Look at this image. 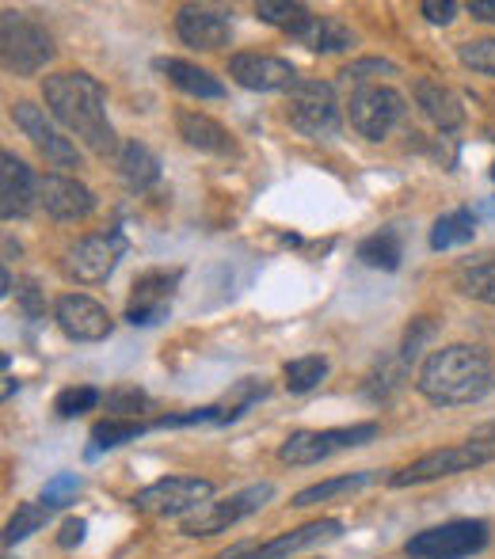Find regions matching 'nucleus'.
Instances as JSON below:
<instances>
[{
  "mask_svg": "<svg viewBox=\"0 0 495 559\" xmlns=\"http://www.w3.org/2000/svg\"><path fill=\"white\" fill-rule=\"evenodd\" d=\"M381 435L377 423H355V427H332V430H294L286 442L279 445V461L305 468V464H320L328 456L343 453V449H358Z\"/></svg>",
  "mask_w": 495,
  "mask_h": 559,
  "instance_id": "nucleus-6",
  "label": "nucleus"
},
{
  "mask_svg": "<svg viewBox=\"0 0 495 559\" xmlns=\"http://www.w3.org/2000/svg\"><path fill=\"white\" fill-rule=\"evenodd\" d=\"M229 76L248 92H290L297 81L294 66L274 53H233Z\"/></svg>",
  "mask_w": 495,
  "mask_h": 559,
  "instance_id": "nucleus-17",
  "label": "nucleus"
},
{
  "mask_svg": "<svg viewBox=\"0 0 495 559\" xmlns=\"http://www.w3.org/2000/svg\"><path fill=\"white\" fill-rule=\"evenodd\" d=\"M492 179H495V164H492Z\"/></svg>",
  "mask_w": 495,
  "mask_h": 559,
  "instance_id": "nucleus-44",
  "label": "nucleus"
},
{
  "mask_svg": "<svg viewBox=\"0 0 495 559\" xmlns=\"http://www.w3.org/2000/svg\"><path fill=\"white\" fill-rule=\"evenodd\" d=\"M99 389H92V384H73V389H61L58 400H54V412L61 415V419H76V415L92 412V407L99 404Z\"/></svg>",
  "mask_w": 495,
  "mask_h": 559,
  "instance_id": "nucleus-34",
  "label": "nucleus"
},
{
  "mask_svg": "<svg viewBox=\"0 0 495 559\" xmlns=\"http://www.w3.org/2000/svg\"><path fill=\"white\" fill-rule=\"evenodd\" d=\"M404 111H408L404 96H400L397 88H389V84H358L347 104L351 126H355V133L366 141L389 138L392 126L404 118Z\"/></svg>",
  "mask_w": 495,
  "mask_h": 559,
  "instance_id": "nucleus-10",
  "label": "nucleus"
},
{
  "mask_svg": "<svg viewBox=\"0 0 495 559\" xmlns=\"http://www.w3.org/2000/svg\"><path fill=\"white\" fill-rule=\"evenodd\" d=\"M12 122L23 138H31V145H35L38 153L54 164V168H81V153H76V145L54 130V122L46 118L43 107L20 99V104H12Z\"/></svg>",
  "mask_w": 495,
  "mask_h": 559,
  "instance_id": "nucleus-13",
  "label": "nucleus"
},
{
  "mask_svg": "<svg viewBox=\"0 0 495 559\" xmlns=\"http://www.w3.org/2000/svg\"><path fill=\"white\" fill-rule=\"evenodd\" d=\"M0 58L4 69L15 76H35L54 61V38L43 23L27 20L20 12H4V31H0Z\"/></svg>",
  "mask_w": 495,
  "mask_h": 559,
  "instance_id": "nucleus-4",
  "label": "nucleus"
},
{
  "mask_svg": "<svg viewBox=\"0 0 495 559\" xmlns=\"http://www.w3.org/2000/svg\"><path fill=\"white\" fill-rule=\"evenodd\" d=\"M271 495H274V484H251L222 502H207V507H199L191 518H184V537H214V533H225L229 525L259 514V510L271 502Z\"/></svg>",
  "mask_w": 495,
  "mask_h": 559,
  "instance_id": "nucleus-11",
  "label": "nucleus"
},
{
  "mask_svg": "<svg viewBox=\"0 0 495 559\" xmlns=\"http://www.w3.org/2000/svg\"><path fill=\"white\" fill-rule=\"evenodd\" d=\"M458 58L465 69L484 76H495V38H473V43L458 46Z\"/></svg>",
  "mask_w": 495,
  "mask_h": 559,
  "instance_id": "nucleus-35",
  "label": "nucleus"
},
{
  "mask_svg": "<svg viewBox=\"0 0 495 559\" xmlns=\"http://www.w3.org/2000/svg\"><path fill=\"white\" fill-rule=\"evenodd\" d=\"M256 15L263 23H271V27L286 31L290 38H297L305 27H309L313 12L305 4H279V0H263V4H256Z\"/></svg>",
  "mask_w": 495,
  "mask_h": 559,
  "instance_id": "nucleus-29",
  "label": "nucleus"
},
{
  "mask_svg": "<svg viewBox=\"0 0 495 559\" xmlns=\"http://www.w3.org/2000/svg\"><path fill=\"white\" fill-rule=\"evenodd\" d=\"M358 259L374 271H397L400 259H404V240H400L397 228H381V233L366 236L358 243Z\"/></svg>",
  "mask_w": 495,
  "mask_h": 559,
  "instance_id": "nucleus-26",
  "label": "nucleus"
},
{
  "mask_svg": "<svg viewBox=\"0 0 495 559\" xmlns=\"http://www.w3.org/2000/svg\"><path fill=\"white\" fill-rule=\"evenodd\" d=\"M263 396H267V381H263V377H245V381L233 384L229 396H225L222 404H217V412H222V419H217V423L240 419V415H245L251 404H259Z\"/></svg>",
  "mask_w": 495,
  "mask_h": 559,
  "instance_id": "nucleus-32",
  "label": "nucleus"
},
{
  "mask_svg": "<svg viewBox=\"0 0 495 559\" xmlns=\"http://www.w3.org/2000/svg\"><path fill=\"white\" fill-rule=\"evenodd\" d=\"M435 335V324H431L427 317H420V320H412V328H408V335H404V346H400V358H404V366H412L415 358H420V346L427 343V338Z\"/></svg>",
  "mask_w": 495,
  "mask_h": 559,
  "instance_id": "nucleus-38",
  "label": "nucleus"
},
{
  "mask_svg": "<svg viewBox=\"0 0 495 559\" xmlns=\"http://www.w3.org/2000/svg\"><path fill=\"white\" fill-rule=\"evenodd\" d=\"M156 73L168 76V84H176L179 92L195 99H222L225 96V84L217 81L210 69L191 66V61H179V58H156Z\"/></svg>",
  "mask_w": 495,
  "mask_h": 559,
  "instance_id": "nucleus-22",
  "label": "nucleus"
},
{
  "mask_svg": "<svg viewBox=\"0 0 495 559\" xmlns=\"http://www.w3.org/2000/svg\"><path fill=\"white\" fill-rule=\"evenodd\" d=\"M420 12L427 15L431 23H453V15H458V4H453V0H423L420 4Z\"/></svg>",
  "mask_w": 495,
  "mask_h": 559,
  "instance_id": "nucleus-40",
  "label": "nucleus"
},
{
  "mask_svg": "<svg viewBox=\"0 0 495 559\" xmlns=\"http://www.w3.org/2000/svg\"><path fill=\"white\" fill-rule=\"evenodd\" d=\"M492 530L481 518H458V522L446 525H431V530L415 533L404 545L408 559H469L476 552H484Z\"/></svg>",
  "mask_w": 495,
  "mask_h": 559,
  "instance_id": "nucleus-5",
  "label": "nucleus"
},
{
  "mask_svg": "<svg viewBox=\"0 0 495 559\" xmlns=\"http://www.w3.org/2000/svg\"><path fill=\"white\" fill-rule=\"evenodd\" d=\"M282 377H286V389L297 392V396H302V392H313L328 377V358H320V354H305V358H294V361H286Z\"/></svg>",
  "mask_w": 495,
  "mask_h": 559,
  "instance_id": "nucleus-30",
  "label": "nucleus"
},
{
  "mask_svg": "<svg viewBox=\"0 0 495 559\" xmlns=\"http://www.w3.org/2000/svg\"><path fill=\"white\" fill-rule=\"evenodd\" d=\"M76 491H81V476H73V472H58V476L43 487V499L38 502H46L50 510H58V507H69V502L76 499Z\"/></svg>",
  "mask_w": 495,
  "mask_h": 559,
  "instance_id": "nucleus-37",
  "label": "nucleus"
},
{
  "mask_svg": "<svg viewBox=\"0 0 495 559\" xmlns=\"http://www.w3.org/2000/svg\"><path fill=\"white\" fill-rule=\"evenodd\" d=\"M469 12L484 23H495V0H469Z\"/></svg>",
  "mask_w": 495,
  "mask_h": 559,
  "instance_id": "nucleus-43",
  "label": "nucleus"
},
{
  "mask_svg": "<svg viewBox=\"0 0 495 559\" xmlns=\"http://www.w3.org/2000/svg\"><path fill=\"white\" fill-rule=\"evenodd\" d=\"M176 35L184 38L191 50H222L233 38V20L222 8L184 4L176 12Z\"/></svg>",
  "mask_w": 495,
  "mask_h": 559,
  "instance_id": "nucleus-16",
  "label": "nucleus"
},
{
  "mask_svg": "<svg viewBox=\"0 0 495 559\" xmlns=\"http://www.w3.org/2000/svg\"><path fill=\"white\" fill-rule=\"evenodd\" d=\"M115 168H119L122 183L133 187V191H145V187H153L156 179H161L156 156L149 153L145 145H138V141H122V145L115 148Z\"/></svg>",
  "mask_w": 495,
  "mask_h": 559,
  "instance_id": "nucleus-23",
  "label": "nucleus"
},
{
  "mask_svg": "<svg viewBox=\"0 0 495 559\" xmlns=\"http://www.w3.org/2000/svg\"><path fill=\"white\" fill-rule=\"evenodd\" d=\"M38 187L43 179L27 168L15 153L0 156V217L15 222V217H27L38 206Z\"/></svg>",
  "mask_w": 495,
  "mask_h": 559,
  "instance_id": "nucleus-19",
  "label": "nucleus"
},
{
  "mask_svg": "<svg viewBox=\"0 0 495 559\" xmlns=\"http://www.w3.org/2000/svg\"><path fill=\"white\" fill-rule=\"evenodd\" d=\"M214 499V484L199 476H168V479H156V484L141 487L133 495V507L141 514H153V518H179V514H195L199 507Z\"/></svg>",
  "mask_w": 495,
  "mask_h": 559,
  "instance_id": "nucleus-9",
  "label": "nucleus"
},
{
  "mask_svg": "<svg viewBox=\"0 0 495 559\" xmlns=\"http://www.w3.org/2000/svg\"><path fill=\"white\" fill-rule=\"evenodd\" d=\"M15 297H20V309L27 312L31 320H43L46 317V297H43V289H38L35 278L23 282V286L15 289Z\"/></svg>",
  "mask_w": 495,
  "mask_h": 559,
  "instance_id": "nucleus-39",
  "label": "nucleus"
},
{
  "mask_svg": "<svg viewBox=\"0 0 495 559\" xmlns=\"http://www.w3.org/2000/svg\"><path fill=\"white\" fill-rule=\"evenodd\" d=\"M43 96L50 115L66 126L73 138H81L92 153L111 156L119 148L111 130V118H107V96L104 84L89 73H54L46 76Z\"/></svg>",
  "mask_w": 495,
  "mask_h": 559,
  "instance_id": "nucleus-1",
  "label": "nucleus"
},
{
  "mask_svg": "<svg viewBox=\"0 0 495 559\" xmlns=\"http://www.w3.org/2000/svg\"><path fill=\"white\" fill-rule=\"evenodd\" d=\"M179 278L184 271L179 266H156V271H145L133 278V294H130V305H126V320L133 328H149L156 320L168 317V305H172V294H176Z\"/></svg>",
  "mask_w": 495,
  "mask_h": 559,
  "instance_id": "nucleus-12",
  "label": "nucleus"
},
{
  "mask_svg": "<svg viewBox=\"0 0 495 559\" xmlns=\"http://www.w3.org/2000/svg\"><path fill=\"white\" fill-rule=\"evenodd\" d=\"M343 533V522L335 518H317V522H305L297 530L282 533V537L267 540V545H240L233 552H225L222 559H290L302 548H313V545H325V540H335Z\"/></svg>",
  "mask_w": 495,
  "mask_h": 559,
  "instance_id": "nucleus-15",
  "label": "nucleus"
},
{
  "mask_svg": "<svg viewBox=\"0 0 495 559\" xmlns=\"http://www.w3.org/2000/svg\"><path fill=\"white\" fill-rule=\"evenodd\" d=\"M366 484H374V472H351V476H335V479H325V484H313V487H305V491H297L290 507H297V510L317 507V502H328V499H335V495H351V491H358V487H366Z\"/></svg>",
  "mask_w": 495,
  "mask_h": 559,
  "instance_id": "nucleus-28",
  "label": "nucleus"
},
{
  "mask_svg": "<svg viewBox=\"0 0 495 559\" xmlns=\"http://www.w3.org/2000/svg\"><path fill=\"white\" fill-rule=\"evenodd\" d=\"M476 236V217L473 210H450L443 214L431 228V248L435 251H450V248H461Z\"/></svg>",
  "mask_w": 495,
  "mask_h": 559,
  "instance_id": "nucleus-27",
  "label": "nucleus"
},
{
  "mask_svg": "<svg viewBox=\"0 0 495 559\" xmlns=\"http://www.w3.org/2000/svg\"><path fill=\"white\" fill-rule=\"evenodd\" d=\"M495 461V442L492 438H469L461 445H446L435 453H423L420 461H412L408 468L392 472L389 484L392 487H415V484H431V479H446V476H461V472H473L481 464Z\"/></svg>",
  "mask_w": 495,
  "mask_h": 559,
  "instance_id": "nucleus-3",
  "label": "nucleus"
},
{
  "mask_svg": "<svg viewBox=\"0 0 495 559\" xmlns=\"http://www.w3.org/2000/svg\"><path fill=\"white\" fill-rule=\"evenodd\" d=\"M54 320H58L61 332H66L69 338H76V343H104V338L115 332L111 312H107L104 305L89 294L58 297V305H54Z\"/></svg>",
  "mask_w": 495,
  "mask_h": 559,
  "instance_id": "nucleus-14",
  "label": "nucleus"
},
{
  "mask_svg": "<svg viewBox=\"0 0 495 559\" xmlns=\"http://www.w3.org/2000/svg\"><path fill=\"white\" fill-rule=\"evenodd\" d=\"M122 255H126V240L119 233L84 236V240L66 248V255H61V274H66L69 282H81V286H99V282L111 278Z\"/></svg>",
  "mask_w": 495,
  "mask_h": 559,
  "instance_id": "nucleus-8",
  "label": "nucleus"
},
{
  "mask_svg": "<svg viewBox=\"0 0 495 559\" xmlns=\"http://www.w3.org/2000/svg\"><path fill=\"white\" fill-rule=\"evenodd\" d=\"M153 423H138V419H104L92 427V449H119L126 442H138Z\"/></svg>",
  "mask_w": 495,
  "mask_h": 559,
  "instance_id": "nucleus-31",
  "label": "nucleus"
},
{
  "mask_svg": "<svg viewBox=\"0 0 495 559\" xmlns=\"http://www.w3.org/2000/svg\"><path fill=\"white\" fill-rule=\"evenodd\" d=\"M453 286H458L465 297H473V301H484L495 309V255L469 259L465 266H458Z\"/></svg>",
  "mask_w": 495,
  "mask_h": 559,
  "instance_id": "nucleus-25",
  "label": "nucleus"
},
{
  "mask_svg": "<svg viewBox=\"0 0 495 559\" xmlns=\"http://www.w3.org/2000/svg\"><path fill=\"white\" fill-rule=\"evenodd\" d=\"M294 43L309 46L313 53H340L355 46V35L343 20H332V15H313L309 27L294 38Z\"/></svg>",
  "mask_w": 495,
  "mask_h": 559,
  "instance_id": "nucleus-24",
  "label": "nucleus"
},
{
  "mask_svg": "<svg viewBox=\"0 0 495 559\" xmlns=\"http://www.w3.org/2000/svg\"><path fill=\"white\" fill-rule=\"evenodd\" d=\"M8 559H12V556H8Z\"/></svg>",
  "mask_w": 495,
  "mask_h": 559,
  "instance_id": "nucleus-45",
  "label": "nucleus"
},
{
  "mask_svg": "<svg viewBox=\"0 0 495 559\" xmlns=\"http://www.w3.org/2000/svg\"><path fill=\"white\" fill-rule=\"evenodd\" d=\"M286 122L305 138H332L340 130V104H335L332 84L297 76L286 92Z\"/></svg>",
  "mask_w": 495,
  "mask_h": 559,
  "instance_id": "nucleus-7",
  "label": "nucleus"
},
{
  "mask_svg": "<svg viewBox=\"0 0 495 559\" xmlns=\"http://www.w3.org/2000/svg\"><path fill=\"white\" fill-rule=\"evenodd\" d=\"M363 73H397V69L389 66V61H377V58H370V61H355V66L347 69L343 76H363Z\"/></svg>",
  "mask_w": 495,
  "mask_h": 559,
  "instance_id": "nucleus-42",
  "label": "nucleus"
},
{
  "mask_svg": "<svg viewBox=\"0 0 495 559\" xmlns=\"http://www.w3.org/2000/svg\"><path fill=\"white\" fill-rule=\"evenodd\" d=\"M46 522H50V507H46V502H23V507L12 514V522H8L4 545H8V548L20 545V540H27L31 533L43 530Z\"/></svg>",
  "mask_w": 495,
  "mask_h": 559,
  "instance_id": "nucleus-33",
  "label": "nucleus"
},
{
  "mask_svg": "<svg viewBox=\"0 0 495 559\" xmlns=\"http://www.w3.org/2000/svg\"><path fill=\"white\" fill-rule=\"evenodd\" d=\"M420 392L427 404L435 407H461V404H476L492 392L495 373H492V358L481 346L469 343H450L443 350H435L420 369Z\"/></svg>",
  "mask_w": 495,
  "mask_h": 559,
  "instance_id": "nucleus-2",
  "label": "nucleus"
},
{
  "mask_svg": "<svg viewBox=\"0 0 495 559\" xmlns=\"http://www.w3.org/2000/svg\"><path fill=\"white\" fill-rule=\"evenodd\" d=\"M38 206H43L54 222H84V217L96 210V194H92L81 179L50 171V176H43V187H38Z\"/></svg>",
  "mask_w": 495,
  "mask_h": 559,
  "instance_id": "nucleus-18",
  "label": "nucleus"
},
{
  "mask_svg": "<svg viewBox=\"0 0 495 559\" xmlns=\"http://www.w3.org/2000/svg\"><path fill=\"white\" fill-rule=\"evenodd\" d=\"M104 400H107V412H111V419H133V415L145 412V407H149V396L141 389H133V384L111 389Z\"/></svg>",
  "mask_w": 495,
  "mask_h": 559,
  "instance_id": "nucleus-36",
  "label": "nucleus"
},
{
  "mask_svg": "<svg viewBox=\"0 0 495 559\" xmlns=\"http://www.w3.org/2000/svg\"><path fill=\"white\" fill-rule=\"evenodd\" d=\"M84 533H89V522L84 518H69L66 525H61V548H76L84 540Z\"/></svg>",
  "mask_w": 495,
  "mask_h": 559,
  "instance_id": "nucleus-41",
  "label": "nucleus"
},
{
  "mask_svg": "<svg viewBox=\"0 0 495 559\" xmlns=\"http://www.w3.org/2000/svg\"><path fill=\"white\" fill-rule=\"evenodd\" d=\"M412 96H415V104L423 107V115H427L438 130H458V126L465 122V107H461V99L453 96L443 81L420 76V81L412 84Z\"/></svg>",
  "mask_w": 495,
  "mask_h": 559,
  "instance_id": "nucleus-21",
  "label": "nucleus"
},
{
  "mask_svg": "<svg viewBox=\"0 0 495 559\" xmlns=\"http://www.w3.org/2000/svg\"><path fill=\"white\" fill-rule=\"evenodd\" d=\"M176 130H179V138H184L191 148H199V153L237 156V141H233V133L225 130L217 118H210L202 111H179L176 115Z\"/></svg>",
  "mask_w": 495,
  "mask_h": 559,
  "instance_id": "nucleus-20",
  "label": "nucleus"
}]
</instances>
